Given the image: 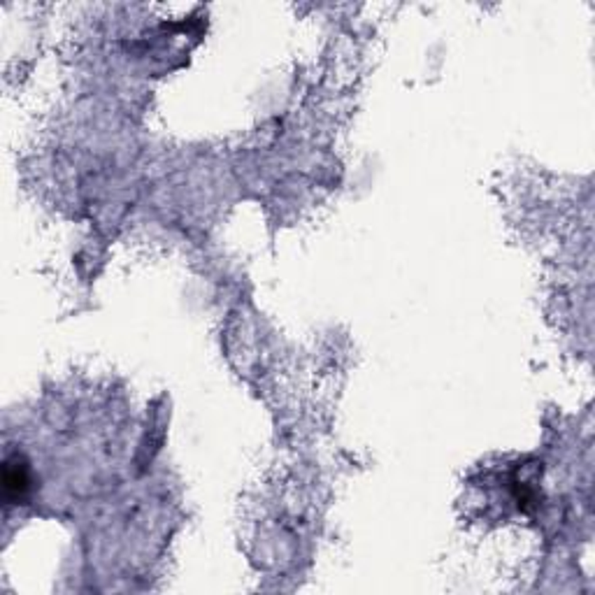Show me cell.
Here are the masks:
<instances>
[{"label": "cell", "mask_w": 595, "mask_h": 595, "mask_svg": "<svg viewBox=\"0 0 595 595\" xmlns=\"http://www.w3.org/2000/svg\"><path fill=\"white\" fill-rule=\"evenodd\" d=\"M26 486H28V479H26V472H23V465L7 463L5 465V493H7V498L21 495Z\"/></svg>", "instance_id": "cell-1"}]
</instances>
